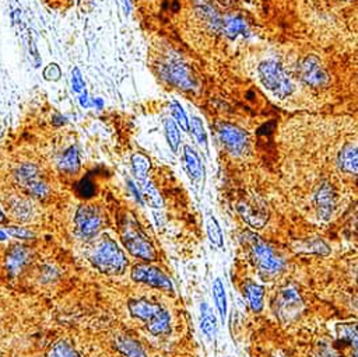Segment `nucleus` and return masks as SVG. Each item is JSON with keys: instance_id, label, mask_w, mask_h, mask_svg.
Returning a JSON list of instances; mask_svg holds the SVG:
<instances>
[{"instance_id": "nucleus-1", "label": "nucleus", "mask_w": 358, "mask_h": 357, "mask_svg": "<svg viewBox=\"0 0 358 357\" xmlns=\"http://www.w3.org/2000/svg\"><path fill=\"white\" fill-rule=\"evenodd\" d=\"M90 260L95 269L106 274H122L129 265L123 249L106 234L101 235L91 249Z\"/></svg>"}, {"instance_id": "nucleus-2", "label": "nucleus", "mask_w": 358, "mask_h": 357, "mask_svg": "<svg viewBox=\"0 0 358 357\" xmlns=\"http://www.w3.org/2000/svg\"><path fill=\"white\" fill-rule=\"evenodd\" d=\"M127 308L130 315L143 322L151 335L165 336L169 333L171 318L166 309L159 304L144 298H136L127 302Z\"/></svg>"}, {"instance_id": "nucleus-3", "label": "nucleus", "mask_w": 358, "mask_h": 357, "mask_svg": "<svg viewBox=\"0 0 358 357\" xmlns=\"http://www.w3.org/2000/svg\"><path fill=\"white\" fill-rule=\"evenodd\" d=\"M241 239L246 246L250 258L263 273L277 274L282 270L284 267L282 259L257 234L252 231H243L241 235Z\"/></svg>"}, {"instance_id": "nucleus-4", "label": "nucleus", "mask_w": 358, "mask_h": 357, "mask_svg": "<svg viewBox=\"0 0 358 357\" xmlns=\"http://www.w3.org/2000/svg\"><path fill=\"white\" fill-rule=\"evenodd\" d=\"M120 239L130 255L143 260H154L157 258L152 242L131 216L124 217L120 224Z\"/></svg>"}, {"instance_id": "nucleus-5", "label": "nucleus", "mask_w": 358, "mask_h": 357, "mask_svg": "<svg viewBox=\"0 0 358 357\" xmlns=\"http://www.w3.org/2000/svg\"><path fill=\"white\" fill-rule=\"evenodd\" d=\"M262 84L278 98H287L294 92V84L287 76L282 64L274 59L264 60L257 69Z\"/></svg>"}, {"instance_id": "nucleus-6", "label": "nucleus", "mask_w": 358, "mask_h": 357, "mask_svg": "<svg viewBox=\"0 0 358 357\" xmlns=\"http://www.w3.org/2000/svg\"><path fill=\"white\" fill-rule=\"evenodd\" d=\"M161 73L165 80H168L175 87L190 91L196 88V77L192 69L176 55L166 56L161 63Z\"/></svg>"}, {"instance_id": "nucleus-7", "label": "nucleus", "mask_w": 358, "mask_h": 357, "mask_svg": "<svg viewBox=\"0 0 358 357\" xmlns=\"http://www.w3.org/2000/svg\"><path fill=\"white\" fill-rule=\"evenodd\" d=\"M273 308L277 318L282 323H289L295 321L303 309V301L298 288L292 284L282 287L274 300Z\"/></svg>"}, {"instance_id": "nucleus-8", "label": "nucleus", "mask_w": 358, "mask_h": 357, "mask_svg": "<svg viewBox=\"0 0 358 357\" xmlns=\"http://www.w3.org/2000/svg\"><path fill=\"white\" fill-rule=\"evenodd\" d=\"M103 213L95 204H81L74 214L76 232L84 239L96 237L103 227Z\"/></svg>"}, {"instance_id": "nucleus-9", "label": "nucleus", "mask_w": 358, "mask_h": 357, "mask_svg": "<svg viewBox=\"0 0 358 357\" xmlns=\"http://www.w3.org/2000/svg\"><path fill=\"white\" fill-rule=\"evenodd\" d=\"M15 182L32 197L43 199L49 195L48 182L42 178L39 168L32 162H24L14 171Z\"/></svg>"}, {"instance_id": "nucleus-10", "label": "nucleus", "mask_w": 358, "mask_h": 357, "mask_svg": "<svg viewBox=\"0 0 358 357\" xmlns=\"http://www.w3.org/2000/svg\"><path fill=\"white\" fill-rule=\"evenodd\" d=\"M218 139L222 146L235 157H242L248 153L250 139L249 134L234 123H220L217 127Z\"/></svg>"}, {"instance_id": "nucleus-11", "label": "nucleus", "mask_w": 358, "mask_h": 357, "mask_svg": "<svg viewBox=\"0 0 358 357\" xmlns=\"http://www.w3.org/2000/svg\"><path fill=\"white\" fill-rule=\"evenodd\" d=\"M236 210L243 221L253 228L263 227L268 218V210L266 204L256 195H248L242 197L236 204Z\"/></svg>"}, {"instance_id": "nucleus-12", "label": "nucleus", "mask_w": 358, "mask_h": 357, "mask_svg": "<svg viewBox=\"0 0 358 357\" xmlns=\"http://www.w3.org/2000/svg\"><path fill=\"white\" fill-rule=\"evenodd\" d=\"M131 279L137 283L147 284L154 288H159L164 291L171 293L173 290V286L169 280V277L157 266H152L150 263H138L134 265L131 269Z\"/></svg>"}, {"instance_id": "nucleus-13", "label": "nucleus", "mask_w": 358, "mask_h": 357, "mask_svg": "<svg viewBox=\"0 0 358 357\" xmlns=\"http://www.w3.org/2000/svg\"><path fill=\"white\" fill-rule=\"evenodd\" d=\"M298 76L305 84L315 88L324 87L329 83L327 71L322 66L320 60L313 55L305 56L298 63Z\"/></svg>"}, {"instance_id": "nucleus-14", "label": "nucleus", "mask_w": 358, "mask_h": 357, "mask_svg": "<svg viewBox=\"0 0 358 357\" xmlns=\"http://www.w3.org/2000/svg\"><path fill=\"white\" fill-rule=\"evenodd\" d=\"M31 251L25 245H14L6 255L4 267L10 277H15L29 263Z\"/></svg>"}, {"instance_id": "nucleus-15", "label": "nucleus", "mask_w": 358, "mask_h": 357, "mask_svg": "<svg viewBox=\"0 0 358 357\" xmlns=\"http://www.w3.org/2000/svg\"><path fill=\"white\" fill-rule=\"evenodd\" d=\"M334 204H336L334 190L327 182H323L315 193V206L319 217L323 220L330 218V216L334 211Z\"/></svg>"}, {"instance_id": "nucleus-16", "label": "nucleus", "mask_w": 358, "mask_h": 357, "mask_svg": "<svg viewBox=\"0 0 358 357\" xmlns=\"http://www.w3.org/2000/svg\"><path fill=\"white\" fill-rule=\"evenodd\" d=\"M113 344H115L116 350L124 357H147V353H145L143 344L137 339H134L129 335L116 336Z\"/></svg>"}, {"instance_id": "nucleus-17", "label": "nucleus", "mask_w": 358, "mask_h": 357, "mask_svg": "<svg viewBox=\"0 0 358 357\" xmlns=\"http://www.w3.org/2000/svg\"><path fill=\"white\" fill-rule=\"evenodd\" d=\"M220 32L229 36V38L248 36L249 35V28H248V24L241 17L224 15L221 27H220Z\"/></svg>"}, {"instance_id": "nucleus-18", "label": "nucleus", "mask_w": 358, "mask_h": 357, "mask_svg": "<svg viewBox=\"0 0 358 357\" xmlns=\"http://www.w3.org/2000/svg\"><path fill=\"white\" fill-rule=\"evenodd\" d=\"M338 339L347 346L351 357H358V323H341L337 326Z\"/></svg>"}, {"instance_id": "nucleus-19", "label": "nucleus", "mask_w": 358, "mask_h": 357, "mask_svg": "<svg viewBox=\"0 0 358 357\" xmlns=\"http://www.w3.org/2000/svg\"><path fill=\"white\" fill-rule=\"evenodd\" d=\"M337 162L343 172H347L350 175H358V147L345 146L344 148H341Z\"/></svg>"}, {"instance_id": "nucleus-20", "label": "nucleus", "mask_w": 358, "mask_h": 357, "mask_svg": "<svg viewBox=\"0 0 358 357\" xmlns=\"http://www.w3.org/2000/svg\"><path fill=\"white\" fill-rule=\"evenodd\" d=\"M183 165L185 169L187 172V175L193 179V181H199L201 176V161L197 155V153L190 147V146H185L183 147Z\"/></svg>"}, {"instance_id": "nucleus-21", "label": "nucleus", "mask_w": 358, "mask_h": 357, "mask_svg": "<svg viewBox=\"0 0 358 357\" xmlns=\"http://www.w3.org/2000/svg\"><path fill=\"white\" fill-rule=\"evenodd\" d=\"M245 298L250 307L252 311L260 312L263 309V298H264V288L260 284L248 281L243 286Z\"/></svg>"}, {"instance_id": "nucleus-22", "label": "nucleus", "mask_w": 358, "mask_h": 357, "mask_svg": "<svg viewBox=\"0 0 358 357\" xmlns=\"http://www.w3.org/2000/svg\"><path fill=\"white\" fill-rule=\"evenodd\" d=\"M57 167L64 174H76L80 169V153L76 146L69 147L57 161Z\"/></svg>"}, {"instance_id": "nucleus-23", "label": "nucleus", "mask_w": 358, "mask_h": 357, "mask_svg": "<svg viewBox=\"0 0 358 357\" xmlns=\"http://www.w3.org/2000/svg\"><path fill=\"white\" fill-rule=\"evenodd\" d=\"M8 211L18 221H27L32 216V206L22 197H11L8 202Z\"/></svg>"}, {"instance_id": "nucleus-24", "label": "nucleus", "mask_w": 358, "mask_h": 357, "mask_svg": "<svg viewBox=\"0 0 358 357\" xmlns=\"http://www.w3.org/2000/svg\"><path fill=\"white\" fill-rule=\"evenodd\" d=\"M200 326H201V330L203 333L211 339L215 333V329H217V323H215V316L211 311V308L203 302L200 305Z\"/></svg>"}, {"instance_id": "nucleus-25", "label": "nucleus", "mask_w": 358, "mask_h": 357, "mask_svg": "<svg viewBox=\"0 0 358 357\" xmlns=\"http://www.w3.org/2000/svg\"><path fill=\"white\" fill-rule=\"evenodd\" d=\"M131 168H133V172H134L137 181L141 182V181L148 179V172H150V168H151V162H150L147 155H144L141 153H136L131 157Z\"/></svg>"}, {"instance_id": "nucleus-26", "label": "nucleus", "mask_w": 358, "mask_h": 357, "mask_svg": "<svg viewBox=\"0 0 358 357\" xmlns=\"http://www.w3.org/2000/svg\"><path fill=\"white\" fill-rule=\"evenodd\" d=\"M294 251L296 252H303V253H317V255H327L329 253V246L324 244L322 239H309L303 242H296L295 246H292Z\"/></svg>"}, {"instance_id": "nucleus-27", "label": "nucleus", "mask_w": 358, "mask_h": 357, "mask_svg": "<svg viewBox=\"0 0 358 357\" xmlns=\"http://www.w3.org/2000/svg\"><path fill=\"white\" fill-rule=\"evenodd\" d=\"M213 295H214V302L218 309V314H220L221 319L224 321L225 315H227V294H225V290H224V286H222V281L220 277H217L213 283Z\"/></svg>"}, {"instance_id": "nucleus-28", "label": "nucleus", "mask_w": 358, "mask_h": 357, "mask_svg": "<svg viewBox=\"0 0 358 357\" xmlns=\"http://www.w3.org/2000/svg\"><path fill=\"white\" fill-rule=\"evenodd\" d=\"M138 183H140L141 193H143L144 199L147 200V203L152 207H161L162 206V199H161L158 190L155 189V186L152 185V182L150 179H145V181H141Z\"/></svg>"}, {"instance_id": "nucleus-29", "label": "nucleus", "mask_w": 358, "mask_h": 357, "mask_svg": "<svg viewBox=\"0 0 358 357\" xmlns=\"http://www.w3.org/2000/svg\"><path fill=\"white\" fill-rule=\"evenodd\" d=\"M48 357H81V356L67 340H57L50 347Z\"/></svg>"}, {"instance_id": "nucleus-30", "label": "nucleus", "mask_w": 358, "mask_h": 357, "mask_svg": "<svg viewBox=\"0 0 358 357\" xmlns=\"http://www.w3.org/2000/svg\"><path fill=\"white\" fill-rule=\"evenodd\" d=\"M164 127H165V136H166V140H168V144L171 147V150L173 153L178 151V147H179V143H180V134H179V129H178V123L173 120V119H165V123H164Z\"/></svg>"}, {"instance_id": "nucleus-31", "label": "nucleus", "mask_w": 358, "mask_h": 357, "mask_svg": "<svg viewBox=\"0 0 358 357\" xmlns=\"http://www.w3.org/2000/svg\"><path fill=\"white\" fill-rule=\"evenodd\" d=\"M207 235H208V239L218 248L222 246V231H221V227L218 224V221L215 220L214 216H208L207 217Z\"/></svg>"}, {"instance_id": "nucleus-32", "label": "nucleus", "mask_w": 358, "mask_h": 357, "mask_svg": "<svg viewBox=\"0 0 358 357\" xmlns=\"http://www.w3.org/2000/svg\"><path fill=\"white\" fill-rule=\"evenodd\" d=\"M189 129L192 130L196 141L200 144V146H206L207 144V134H206V129H204V125L203 122L200 120V118L197 116H193L190 123H189Z\"/></svg>"}, {"instance_id": "nucleus-33", "label": "nucleus", "mask_w": 358, "mask_h": 357, "mask_svg": "<svg viewBox=\"0 0 358 357\" xmlns=\"http://www.w3.org/2000/svg\"><path fill=\"white\" fill-rule=\"evenodd\" d=\"M171 113L175 119V122L183 129V130H189V120H187V116L185 113V109L182 108V105L178 102V101H171Z\"/></svg>"}, {"instance_id": "nucleus-34", "label": "nucleus", "mask_w": 358, "mask_h": 357, "mask_svg": "<svg viewBox=\"0 0 358 357\" xmlns=\"http://www.w3.org/2000/svg\"><path fill=\"white\" fill-rule=\"evenodd\" d=\"M77 192L81 197L88 199L95 193V183L91 178H83L78 183H77Z\"/></svg>"}, {"instance_id": "nucleus-35", "label": "nucleus", "mask_w": 358, "mask_h": 357, "mask_svg": "<svg viewBox=\"0 0 358 357\" xmlns=\"http://www.w3.org/2000/svg\"><path fill=\"white\" fill-rule=\"evenodd\" d=\"M60 76H62V70L56 63H49L43 70V78L48 81H56L60 78Z\"/></svg>"}, {"instance_id": "nucleus-36", "label": "nucleus", "mask_w": 358, "mask_h": 357, "mask_svg": "<svg viewBox=\"0 0 358 357\" xmlns=\"http://www.w3.org/2000/svg\"><path fill=\"white\" fill-rule=\"evenodd\" d=\"M73 80H71V83H73V88H74V91L76 92H81L83 90H84V81H83V78H81V73H80V70L76 67V69H73Z\"/></svg>"}, {"instance_id": "nucleus-37", "label": "nucleus", "mask_w": 358, "mask_h": 357, "mask_svg": "<svg viewBox=\"0 0 358 357\" xmlns=\"http://www.w3.org/2000/svg\"><path fill=\"white\" fill-rule=\"evenodd\" d=\"M8 235H11V231H10V227L7 228H0V241L6 239Z\"/></svg>"}, {"instance_id": "nucleus-38", "label": "nucleus", "mask_w": 358, "mask_h": 357, "mask_svg": "<svg viewBox=\"0 0 358 357\" xmlns=\"http://www.w3.org/2000/svg\"><path fill=\"white\" fill-rule=\"evenodd\" d=\"M0 223H7V218H6V216H4L1 209H0Z\"/></svg>"}, {"instance_id": "nucleus-39", "label": "nucleus", "mask_w": 358, "mask_h": 357, "mask_svg": "<svg viewBox=\"0 0 358 357\" xmlns=\"http://www.w3.org/2000/svg\"><path fill=\"white\" fill-rule=\"evenodd\" d=\"M124 6H126V13H129V10H130V0H124Z\"/></svg>"}]
</instances>
